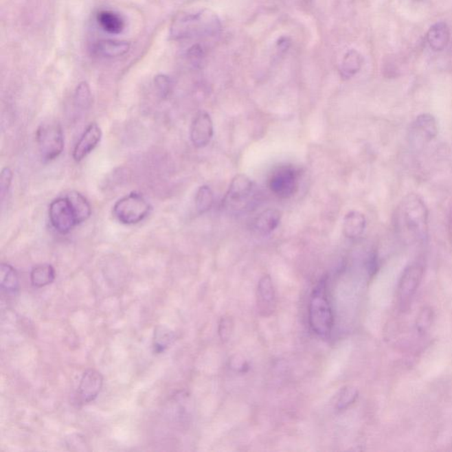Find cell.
I'll use <instances>...</instances> for the list:
<instances>
[{"instance_id":"f546056e","label":"cell","mask_w":452,"mask_h":452,"mask_svg":"<svg viewBox=\"0 0 452 452\" xmlns=\"http://www.w3.org/2000/svg\"><path fill=\"white\" fill-rule=\"evenodd\" d=\"M234 330V321L230 315H225L218 324V334L223 342L230 340Z\"/></svg>"},{"instance_id":"4fadbf2b","label":"cell","mask_w":452,"mask_h":452,"mask_svg":"<svg viewBox=\"0 0 452 452\" xmlns=\"http://www.w3.org/2000/svg\"><path fill=\"white\" fill-rule=\"evenodd\" d=\"M253 190V182L249 176L238 173L231 179L226 200L231 203H240L249 196Z\"/></svg>"},{"instance_id":"7c38bea8","label":"cell","mask_w":452,"mask_h":452,"mask_svg":"<svg viewBox=\"0 0 452 452\" xmlns=\"http://www.w3.org/2000/svg\"><path fill=\"white\" fill-rule=\"evenodd\" d=\"M102 136H103V133H102L100 126L97 123H91L83 132L79 142L74 148V159L76 162H80L88 157L100 144Z\"/></svg>"},{"instance_id":"7a4b0ae2","label":"cell","mask_w":452,"mask_h":452,"mask_svg":"<svg viewBox=\"0 0 452 452\" xmlns=\"http://www.w3.org/2000/svg\"><path fill=\"white\" fill-rule=\"evenodd\" d=\"M222 29L221 19L208 8H194L179 14L172 21L170 36L175 41L206 39L218 35Z\"/></svg>"},{"instance_id":"52a82bcc","label":"cell","mask_w":452,"mask_h":452,"mask_svg":"<svg viewBox=\"0 0 452 452\" xmlns=\"http://www.w3.org/2000/svg\"><path fill=\"white\" fill-rule=\"evenodd\" d=\"M300 172L293 166L278 167L269 179V190L281 199H288L299 190Z\"/></svg>"},{"instance_id":"6da1fadb","label":"cell","mask_w":452,"mask_h":452,"mask_svg":"<svg viewBox=\"0 0 452 452\" xmlns=\"http://www.w3.org/2000/svg\"><path fill=\"white\" fill-rule=\"evenodd\" d=\"M394 226L405 244L422 242L429 235V210L416 194L405 196L396 209Z\"/></svg>"},{"instance_id":"9c48e42d","label":"cell","mask_w":452,"mask_h":452,"mask_svg":"<svg viewBox=\"0 0 452 452\" xmlns=\"http://www.w3.org/2000/svg\"><path fill=\"white\" fill-rule=\"evenodd\" d=\"M104 385V377L99 371L88 370L83 373L80 381L77 401L80 405L91 403L100 394Z\"/></svg>"},{"instance_id":"9a60e30c","label":"cell","mask_w":452,"mask_h":452,"mask_svg":"<svg viewBox=\"0 0 452 452\" xmlns=\"http://www.w3.org/2000/svg\"><path fill=\"white\" fill-rule=\"evenodd\" d=\"M130 43L115 40H100L93 45L92 51L95 55L101 58H117L128 54Z\"/></svg>"},{"instance_id":"8992f818","label":"cell","mask_w":452,"mask_h":452,"mask_svg":"<svg viewBox=\"0 0 452 452\" xmlns=\"http://www.w3.org/2000/svg\"><path fill=\"white\" fill-rule=\"evenodd\" d=\"M424 267L422 263L414 262L408 265L402 274L398 286V303L402 311L410 308L414 297L422 284Z\"/></svg>"},{"instance_id":"ba28073f","label":"cell","mask_w":452,"mask_h":452,"mask_svg":"<svg viewBox=\"0 0 452 452\" xmlns=\"http://www.w3.org/2000/svg\"><path fill=\"white\" fill-rule=\"evenodd\" d=\"M49 218L55 230L61 234H67L78 225L73 207L67 196L52 201L49 208Z\"/></svg>"},{"instance_id":"5bb4252c","label":"cell","mask_w":452,"mask_h":452,"mask_svg":"<svg viewBox=\"0 0 452 452\" xmlns=\"http://www.w3.org/2000/svg\"><path fill=\"white\" fill-rule=\"evenodd\" d=\"M414 135L419 136L423 142H430L438 135V126L436 117L429 113L418 116L411 126Z\"/></svg>"},{"instance_id":"3957f363","label":"cell","mask_w":452,"mask_h":452,"mask_svg":"<svg viewBox=\"0 0 452 452\" xmlns=\"http://www.w3.org/2000/svg\"><path fill=\"white\" fill-rule=\"evenodd\" d=\"M308 321L317 335L327 339L333 329L334 315L327 295V281L323 278L313 290L308 306Z\"/></svg>"},{"instance_id":"4316f807","label":"cell","mask_w":452,"mask_h":452,"mask_svg":"<svg viewBox=\"0 0 452 452\" xmlns=\"http://www.w3.org/2000/svg\"><path fill=\"white\" fill-rule=\"evenodd\" d=\"M92 103V95L91 88L86 82H80L74 93V104L76 107L82 110H87L91 107Z\"/></svg>"},{"instance_id":"d6986e66","label":"cell","mask_w":452,"mask_h":452,"mask_svg":"<svg viewBox=\"0 0 452 452\" xmlns=\"http://www.w3.org/2000/svg\"><path fill=\"white\" fill-rule=\"evenodd\" d=\"M363 65V57L360 52L351 49L343 58L339 72L343 79L348 80L360 72Z\"/></svg>"},{"instance_id":"d4e9b609","label":"cell","mask_w":452,"mask_h":452,"mask_svg":"<svg viewBox=\"0 0 452 452\" xmlns=\"http://www.w3.org/2000/svg\"><path fill=\"white\" fill-rule=\"evenodd\" d=\"M194 203H196V209L199 214H204L212 208L213 203H214V194L209 185H204L199 188Z\"/></svg>"},{"instance_id":"7402d4cb","label":"cell","mask_w":452,"mask_h":452,"mask_svg":"<svg viewBox=\"0 0 452 452\" xmlns=\"http://www.w3.org/2000/svg\"><path fill=\"white\" fill-rule=\"evenodd\" d=\"M67 197L73 207L74 214L76 216L77 224H82V223L88 221L91 218V206L85 196H83L78 192L72 191L67 194Z\"/></svg>"},{"instance_id":"83f0119b","label":"cell","mask_w":452,"mask_h":452,"mask_svg":"<svg viewBox=\"0 0 452 452\" xmlns=\"http://www.w3.org/2000/svg\"><path fill=\"white\" fill-rule=\"evenodd\" d=\"M358 395V389L355 387H343L341 391H340L339 397L337 399V409L340 411L348 409L350 405H352L357 400Z\"/></svg>"},{"instance_id":"30bf717a","label":"cell","mask_w":452,"mask_h":452,"mask_svg":"<svg viewBox=\"0 0 452 452\" xmlns=\"http://www.w3.org/2000/svg\"><path fill=\"white\" fill-rule=\"evenodd\" d=\"M213 135H214V125L212 117L206 111H199L191 124L192 144L198 148H205L212 142Z\"/></svg>"},{"instance_id":"603a6c76","label":"cell","mask_w":452,"mask_h":452,"mask_svg":"<svg viewBox=\"0 0 452 452\" xmlns=\"http://www.w3.org/2000/svg\"><path fill=\"white\" fill-rule=\"evenodd\" d=\"M176 335L166 325H157L153 337V350L155 354H162L172 343L175 341Z\"/></svg>"},{"instance_id":"2e32d148","label":"cell","mask_w":452,"mask_h":452,"mask_svg":"<svg viewBox=\"0 0 452 452\" xmlns=\"http://www.w3.org/2000/svg\"><path fill=\"white\" fill-rule=\"evenodd\" d=\"M367 221L364 214L352 210L346 215L343 223V232L346 238H357L364 234Z\"/></svg>"},{"instance_id":"ffe728a7","label":"cell","mask_w":452,"mask_h":452,"mask_svg":"<svg viewBox=\"0 0 452 452\" xmlns=\"http://www.w3.org/2000/svg\"><path fill=\"white\" fill-rule=\"evenodd\" d=\"M97 21L99 26L105 32L113 34V35H117V34L122 33L124 29H125V21H124L123 18L114 12H99Z\"/></svg>"},{"instance_id":"4dcf8cb0","label":"cell","mask_w":452,"mask_h":452,"mask_svg":"<svg viewBox=\"0 0 452 452\" xmlns=\"http://www.w3.org/2000/svg\"><path fill=\"white\" fill-rule=\"evenodd\" d=\"M12 172L10 168L5 167L2 170L1 177H0V194H1V200L4 201L6 194L8 193L12 181Z\"/></svg>"},{"instance_id":"5b68a950","label":"cell","mask_w":452,"mask_h":452,"mask_svg":"<svg viewBox=\"0 0 452 452\" xmlns=\"http://www.w3.org/2000/svg\"><path fill=\"white\" fill-rule=\"evenodd\" d=\"M36 142L43 161L49 162L57 159L63 152L65 146L60 124L52 122L42 124L36 131Z\"/></svg>"},{"instance_id":"cb8c5ba5","label":"cell","mask_w":452,"mask_h":452,"mask_svg":"<svg viewBox=\"0 0 452 452\" xmlns=\"http://www.w3.org/2000/svg\"><path fill=\"white\" fill-rule=\"evenodd\" d=\"M55 278V269L51 264L37 265L30 273L31 283L37 288L47 286L54 283Z\"/></svg>"},{"instance_id":"e0dca14e","label":"cell","mask_w":452,"mask_h":452,"mask_svg":"<svg viewBox=\"0 0 452 452\" xmlns=\"http://www.w3.org/2000/svg\"><path fill=\"white\" fill-rule=\"evenodd\" d=\"M427 41L430 47L436 52H441L447 48L450 41V29L444 23H438L430 27L427 33Z\"/></svg>"},{"instance_id":"44dd1931","label":"cell","mask_w":452,"mask_h":452,"mask_svg":"<svg viewBox=\"0 0 452 452\" xmlns=\"http://www.w3.org/2000/svg\"><path fill=\"white\" fill-rule=\"evenodd\" d=\"M0 287L3 292L11 295H15L20 290V282L16 271L6 263H2L0 266Z\"/></svg>"},{"instance_id":"f1b7e54d","label":"cell","mask_w":452,"mask_h":452,"mask_svg":"<svg viewBox=\"0 0 452 452\" xmlns=\"http://www.w3.org/2000/svg\"><path fill=\"white\" fill-rule=\"evenodd\" d=\"M154 82L160 97L163 99L168 98L173 88L172 80L165 74H159L155 77Z\"/></svg>"},{"instance_id":"ac0fdd59","label":"cell","mask_w":452,"mask_h":452,"mask_svg":"<svg viewBox=\"0 0 452 452\" xmlns=\"http://www.w3.org/2000/svg\"><path fill=\"white\" fill-rule=\"evenodd\" d=\"M282 213L278 210L268 209L262 212L255 222V227L260 234L267 235L274 231L280 225Z\"/></svg>"},{"instance_id":"484cf974","label":"cell","mask_w":452,"mask_h":452,"mask_svg":"<svg viewBox=\"0 0 452 452\" xmlns=\"http://www.w3.org/2000/svg\"><path fill=\"white\" fill-rule=\"evenodd\" d=\"M435 313L430 306H423L416 317V330L420 336H424L434 323Z\"/></svg>"},{"instance_id":"8fae6325","label":"cell","mask_w":452,"mask_h":452,"mask_svg":"<svg viewBox=\"0 0 452 452\" xmlns=\"http://www.w3.org/2000/svg\"><path fill=\"white\" fill-rule=\"evenodd\" d=\"M257 310L262 317H269L277 308V298L271 275H265L260 280L256 291Z\"/></svg>"},{"instance_id":"277c9868","label":"cell","mask_w":452,"mask_h":452,"mask_svg":"<svg viewBox=\"0 0 452 452\" xmlns=\"http://www.w3.org/2000/svg\"><path fill=\"white\" fill-rule=\"evenodd\" d=\"M150 204L142 194L133 192L117 201L113 207V215L123 225H137L150 215Z\"/></svg>"}]
</instances>
